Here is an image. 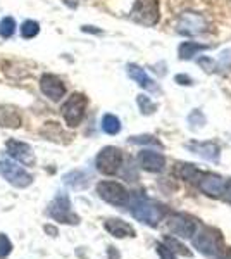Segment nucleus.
<instances>
[{
    "label": "nucleus",
    "instance_id": "f257e3e1",
    "mask_svg": "<svg viewBox=\"0 0 231 259\" xmlns=\"http://www.w3.org/2000/svg\"><path fill=\"white\" fill-rule=\"evenodd\" d=\"M193 240V247H197L202 254L209 257L217 259L219 254L224 249V242H222V235L219 230L211 228V227H202L197 228L195 235L192 237Z\"/></svg>",
    "mask_w": 231,
    "mask_h": 259
},
{
    "label": "nucleus",
    "instance_id": "f03ea898",
    "mask_svg": "<svg viewBox=\"0 0 231 259\" xmlns=\"http://www.w3.org/2000/svg\"><path fill=\"white\" fill-rule=\"evenodd\" d=\"M131 214L140 223H145L149 227H157L166 216V207L159 202H154V200L138 199L131 206Z\"/></svg>",
    "mask_w": 231,
    "mask_h": 259
},
{
    "label": "nucleus",
    "instance_id": "7ed1b4c3",
    "mask_svg": "<svg viewBox=\"0 0 231 259\" xmlns=\"http://www.w3.org/2000/svg\"><path fill=\"white\" fill-rule=\"evenodd\" d=\"M86 106H88V99L83 94H78V92L66 100L64 106L61 107V112L69 128H76L81 124L86 112Z\"/></svg>",
    "mask_w": 231,
    "mask_h": 259
},
{
    "label": "nucleus",
    "instance_id": "20e7f679",
    "mask_svg": "<svg viewBox=\"0 0 231 259\" xmlns=\"http://www.w3.org/2000/svg\"><path fill=\"white\" fill-rule=\"evenodd\" d=\"M49 216L52 220L59 221V223L64 225H78L79 216L73 212V206H71V200L66 194H59L56 199L50 202L49 206Z\"/></svg>",
    "mask_w": 231,
    "mask_h": 259
},
{
    "label": "nucleus",
    "instance_id": "39448f33",
    "mask_svg": "<svg viewBox=\"0 0 231 259\" xmlns=\"http://www.w3.org/2000/svg\"><path fill=\"white\" fill-rule=\"evenodd\" d=\"M95 166L102 175H107V177L116 175L121 166H123V152H121L117 147L107 145V147H104L99 154H97Z\"/></svg>",
    "mask_w": 231,
    "mask_h": 259
},
{
    "label": "nucleus",
    "instance_id": "423d86ee",
    "mask_svg": "<svg viewBox=\"0 0 231 259\" xmlns=\"http://www.w3.org/2000/svg\"><path fill=\"white\" fill-rule=\"evenodd\" d=\"M0 177L11 183V185L18 187V189H26L33 183V177L26 169L16 164L14 161L9 159H0Z\"/></svg>",
    "mask_w": 231,
    "mask_h": 259
},
{
    "label": "nucleus",
    "instance_id": "0eeeda50",
    "mask_svg": "<svg viewBox=\"0 0 231 259\" xmlns=\"http://www.w3.org/2000/svg\"><path fill=\"white\" fill-rule=\"evenodd\" d=\"M129 16L136 23L154 26L159 21V0H136Z\"/></svg>",
    "mask_w": 231,
    "mask_h": 259
},
{
    "label": "nucleus",
    "instance_id": "6e6552de",
    "mask_svg": "<svg viewBox=\"0 0 231 259\" xmlns=\"http://www.w3.org/2000/svg\"><path fill=\"white\" fill-rule=\"evenodd\" d=\"M97 194L102 200L112 206H126L129 202V194L117 182H100L97 183Z\"/></svg>",
    "mask_w": 231,
    "mask_h": 259
},
{
    "label": "nucleus",
    "instance_id": "1a4fd4ad",
    "mask_svg": "<svg viewBox=\"0 0 231 259\" xmlns=\"http://www.w3.org/2000/svg\"><path fill=\"white\" fill-rule=\"evenodd\" d=\"M209 24L200 14H195V12H183L178 18V23H176V30L181 35H202V33L207 31Z\"/></svg>",
    "mask_w": 231,
    "mask_h": 259
},
{
    "label": "nucleus",
    "instance_id": "9d476101",
    "mask_svg": "<svg viewBox=\"0 0 231 259\" xmlns=\"http://www.w3.org/2000/svg\"><path fill=\"white\" fill-rule=\"evenodd\" d=\"M167 227H169L171 232L174 233L179 239H192L197 232V223L195 220H192L190 216L181 214V212H174V214L169 216L167 220Z\"/></svg>",
    "mask_w": 231,
    "mask_h": 259
},
{
    "label": "nucleus",
    "instance_id": "9b49d317",
    "mask_svg": "<svg viewBox=\"0 0 231 259\" xmlns=\"http://www.w3.org/2000/svg\"><path fill=\"white\" fill-rule=\"evenodd\" d=\"M40 90L43 92L45 97H49L50 100L57 102L66 95V85L62 83V80L56 74H43L40 80Z\"/></svg>",
    "mask_w": 231,
    "mask_h": 259
},
{
    "label": "nucleus",
    "instance_id": "f8f14e48",
    "mask_svg": "<svg viewBox=\"0 0 231 259\" xmlns=\"http://www.w3.org/2000/svg\"><path fill=\"white\" fill-rule=\"evenodd\" d=\"M199 189L204 192L205 195H209V197H221L222 195V190H224V185H226V180L219 177V175L216 173H204L202 177L199 180Z\"/></svg>",
    "mask_w": 231,
    "mask_h": 259
},
{
    "label": "nucleus",
    "instance_id": "ddd939ff",
    "mask_svg": "<svg viewBox=\"0 0 231 259\" xmlns=\"http://www.w3.org/2000/svg\"><path fill=\"white\" fill-rule=\"evenodd\" d=\"M6 149H7V154H9L11 157H14L16 161L23 162L24 166L35 164V152H33V149L29 147L28 144H24V142L7 140Z\"/></svg>",
    "mask_w": 231,
    "mask_h": 259
},
{
    "label": "nucleus",
    "instance_id": "4468645a",
    "mask_svg": "<svg viewBox=\"0 0 231 259\" xmlns=\"http://www.w3.org/2000/svg\"><path fill=\"white\" fill-rule=\"evenodd\" d=\"M136 161L140 164V168L149 171V173H161L166 168V157L159 152H154V150H142V152H138Z\"/></svg>",
    "mask_w": 231,
    "mask_h": 259
},
{
    "label": "nucleus",
    "instance_id": "2eb2a0df",
    "mask_svg": "<svg viewBox=\"0 0 231 259\" xmlns=\"http://www.w3.org/2000/svg\"><path fill=\"white\" fill-rule=\"evenodd\" d=\"M187 147L188 150H192L193 154H199L200 157H204V159H207V161H212V162L219 161L221 149L217 147L216 144H212V142H192Z\"/></svg>",
    "mask_w": 231,
    "mask_h": 259
},
{
    "label": "nucleus",
    "instance_id": "dca6fc26",
    "mask_svg": "<svg viewBox=\"0 0 231 259\" xmlns=\"http://www.w3.org/2000/svg\"><path fill=\"white\" fill-rule=\"evenodd\" d=\"M104 227L109 233H111L112 237H116V239H124V237H136V232L135 228L131 227L129 223H126L123 220H107L106 223H104Z\"/></svg>",
    "mask_w": 231,
    "mask_h": 259
},
{
    "label": "nucleus",
    "instance_id": "f3484780",
    "mask_svg": "<svg viewBox=\"0 0 231 259\" xmlns=\"http://www.w3.org/2000/svg\"><path fill=\"white\" fill-rule=\"evenodd\" d=\"M128 76L131 80H135L138 83V87H142L144 90H150V92H157V87L152 78L145 73V69H142L140 66L136 64H128Z\"/></svg>",
    "mask_w": 231,
    "mask_h": 259
},
{
    "label": "nucleus",
    "instance_id": "a211bd4d",
    "mask_svg": "<svg viewBox=\"0 0 231 259\" xmlns=\"http://www.w3.org/2000/svg\"><path fill=\"white\" fill-rule=\"evenodd\" d=\"M174 175L178 177L179 180H184L188 183H199L200 177L204 175V171L197 169L195 166L190 164V162H178L174 166Z\"/></svg>",
    "mask_w": 231,
    "mask_h": 259
},
{
    "label": "nucleus",
    "instance_id": "6ab92c4d",
    "mask_svg": "<svg viewBox=\"0 0 231 259\" xmlns=\"http://www.w3.org/2000/svg\"><path fill=\"white\" fill-rule=\"evenodd\" d=\"M0 126H4V128H19L21 126V116L16 107L0 106Z\"/></svg>",
    "mask_w": 231,
    "mask_h": 259
},
{
    "label": "nucleus",
    "instance_id": "aec40b11",
    "mask_svg": "<svg viewBox=\"0 0 231 259\" xmlns=\"http://www.w3.org/2000/svg\"><path fill=\"white\" fill-rule=\"evenodd\" d=\"M207 49H209L207 45L197 44V41H183L178 49V56L181 61H190L193 56H197L199 52H204Z\"/></svg>",
    "mask_w": 231,
    "mask_h": 259
},
{
    "label": "nucleus",
    "instance_id": "412c9836",
    "mask_svg": "<svg viewBox=\"0 0 231 259\" xmlns=\"http://www.w3.org/2000/svg\"><path fill=\"white\" fill-rule=\"evenodd\" d=\"M64 183L69 187H73V189L76 190H81V189H86L88 183H90V180H88V175L83 173V171H71V173L64 175Z\"/></svg>",
    "mask_w": 231,
    "mask_h": 259
},
{
    "label": "nucleus",
    "instance_id": "4be33fe9",
    "mask_svg": "<svg viewBox=\"0 0 231 259\" xmlns=\"http://www.w3.org/2000/svg\"><path fill=\"white\" fill-rule=\"evenodd\" d=\"M102 130L107 135H117L121 132V121L114 114H106L102 118Z\"/></svg>",
    "mask_w": 231,
    "mask_h": 259
},
{
    "label": "nucleus",
    "instance_id": "5701e85b",
    "mask_svg": "<svg viewBox=\"0 0 231 259\" xmlns=\"http://www.w3.org/2000/svg\"><path fill=\"white\" fill-rule=\"evenodd\" d=\"M164 244H166L167 247L173 250L174 254L178 252V254H181V256H187V257H192L193 256L192 250H188L187 245H183L181 242H179L178 239H174V237H166V239H164Z\"/></svg>",
    "mask_w": 231,
    "mask_h": 259
},
{
    "label": "nucleus",
    "instance_id": "b1692460",
    "mask_svg": "<svg viewBox=\"0 0 231 259\" xmlns=\"http://www.w3.org/2000/svg\"><path fill=\"white\" fill-rule=\"evenodd\" d=\"M40 33V24L36 23V21H24L23 26H21V35H23V38H35L36 35Z\"/></svg>",
    "mask_w": 231,
    "mask_h": 259
},
{
    "label": "nucleus",
    "instance_id": "393cba45",
    "mask_svg": "<svg viewBox=\"0 0 231 259\" xmlns=\"http://www.w3.org/2000/svg\"><path fill=\"white\" fill-rule=\"evenodd\" d=\"M14 31H16L14 18L7 16V18H4L2 21H0V36H4V38H11V36L14 35Z\"/></svg>",
    "mask_w": 231,
    "mask_h": 259
},
{
    "label": "nucleus",
    "instance_id": "a878e982",
    "mask_svg": "<svg viewBox=\"0 0 231 259\" xmlns=\"http://www.w3.org/2000/svg\"><path fill=\"white\" fill-rule=\"evenodd\" d=\"M136 102H138V107L142 109V114H152L155 111V104L147 97V95H138Z\"/></svg>",
    "mask_w": 231,
    "mask_h": 259
},
{
    "label": "nucleus",
    "instance_id": "bb28decb",
    "mask_svg": "<svg viewBox=\"0 0 231 259\" xmlns=\"http://www.w3.org/2000/svg\"><path fill=\"white\" fill-rule=\"evenodd\" d=\"M129 144H138V145H144V144H150V145H157V147H161V142H159L155 137L152 135H142V137H131V139H128Z\"/></svg>",
    "mask_w": 231,
    "mask_h": 259
},
{
    "label": "nucleus",
    "instance_id": "cd10ccee",
    "mask_svg": "<svg viewBox=\"0 0 231 259\" xmlns=\"http://www.w3.org/2000/svg\"><path fill=\"white\" fill-rule=\"evenodd\" d=\"M12 250V244L6 233H0V259L7 257Z\"/></svg>",
    "mask_w": 231,
    "mask_h": 259
},
{
    "label": "nucleus",
    "instance_id": "c85d7f7f",
    "mask_svg": "<svg viewBox=\"0 0 231 259\" xmlns=\"http://www.w3.org/2000/svg\"><path fill=\"white\" fill-rule=\"evenodd\" d=\"M155 250H157V254L161 259H176V254L167 247L164 242H157V244H155Z\"/></svg>",
    "mask_w": 231,
    "mask_h": 259
},
{
    "label": "nucleus",
    "instance_id": "c756f323",
    "mask_svg": "<svg viewBox=\"0 0 231 259\" xmlns=\"http://www.w3.org/2000/svg\"><path fill=\"white\" fill-rule=\"evenodd\" d=\"M188 123L192 124L193 130L202 128L204 124H205V118H204V114L200 111H193L192 114H190V118H188Z\"/></svg>",
    "mask_w": 231,
    "mask_h": 259
},
{
    "label": "nucleus",
    "instance_id": "7c9ffc66",
    "mask_svg": "<svg viewBox=\"0 0 231 259\" xmlns=\"http://www.w3.org/2000/svg\"><path fill=\"white\" fill-rule=\"evenodd\" d=\"M221 197L224 199L226 202H229V204H231V180H229V182H226L224 190H222V195H221Z\"/></svg>",
    "mask_w": 231,
    "mask_h": 259
},
{
    "label": "nucleus",
    "instance_id": "2f4dec72",
    "mask_svg": "<svg viewBox=\"0 0 231 259\" xmlns=\"http://www.w3.org/2000/svg\"><path fill=\"white\" fill-rule=\"evenodd\" d=\"M176 81H181L179 85H192V78L183 76V74H178V76H176Z\"/></svg>",
    "mask_w": 231,
    "mask_h": 259
},
{
    "label": "nucleus",
    "instance_id": "473e14b6",
    "mask_svg": "<svg viewBox=\"0 0 231 259\" xmlns=\"http://www.w3.org/2000/svg\"><path fill=\"white\" fill-rule=\"evenodd\" d=\"M109 259H119V252L114 247H109Z\"/></svg>",
    "mask_w": 231,
    "mask_h": 259
},
{
    "label": "nucleus",
    "instance_id": "72a5a7b5",
    "mask_svg": "<svg viewBox=\"0 0 231 259\" xmlns=\"http://www.w3.org/2000/svg\"><path fill=\"white\" fill-rule=\"evenodd\" d=\"M45 230H47L49 233H54V235H57V230H54L52 227H45Z\"/></svg>",
    "mask_w": 231,
    "mask_h": 259
}]
</instances>
